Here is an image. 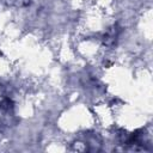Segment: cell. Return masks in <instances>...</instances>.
Listing matches in <instances>:
<instances>
[{"label": "cell", "mask_w": 153, "mask_h": 153, "mask_svg": "<svg viewBox=\"0 0 153 153\" xmlns=\"http://www.w3.org/2000/svg\"><path fill=\"white\" fill-rule=\"evenodd\" d=\"M118 33H120V27H117V25H114L103 37V41H104V44L106 45H112L117 37H118Z\"/></svg>", "instance_id": "6da1fadb"}, {"label": "cell", "mask_w": 153, "mask_h": 153, "mask_svg": "<svg viewBox=\"0 0 153 153\" xmlns=\"http://www.w3.org/2000/svg\"><path fill=\"white\" fill-rule=\"evenodd\" d=\"M13 109V102L11 99H4L1 103H0V110L2 111H10Z\"/></svg>", "instance_id": "7a4b0ae2"}, {"label": "cell", "mask_w": 153, "mask_h": 153, "mask_svg": "<svg viewBox=\"0 0 153 153\" xmlns=\"http://www.w3.org/2000/svg\"><path fill=\"white\" fill-rule=\"evenodd\" d=\"M7 4L10 5H16V6H26L30 0H6Z\"/></svg>", "instance_id": "3957f363"}]
</instances>
